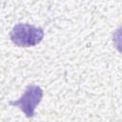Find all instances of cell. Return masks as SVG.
<instances>
[{"label": "cell", "instance_id": "6da1fadb", "mask_svg": "<svg viewBox=\"0 0 122 122\" xmlns=\"http://www.w3.org/2000/svg\"><path fill=\"white\" fill-rule=\"evenodd\" d=\"M10 37L11 42L17 47H33L42 41L44 31L41 28L20 23L12 28Z\"/></svg>", "mask_w": 122, "mask_h": 122}, {"label": "cell", "instance_id": "7a4b0ae2", "mask_svg": "<svg viewBox=\"0 0 122 122\" xmlns=\"http://www.w3.org/2000/svg\"><path fill=\"white\" fill-rule=\"evenodd\" d=\"M43 96V91L36 85H30L27 87L25 92L16 101H10V104L17 106L26 114L27 117H32L34 115V110L36 105L39 104Z\"/></svg>", "mask_w": 122, "mask_h": 122}]
</instances>
